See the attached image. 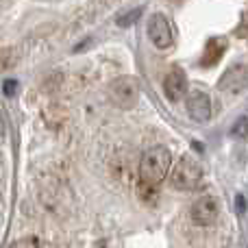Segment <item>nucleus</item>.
Here are the masks:
<instances>
[{
	"mask_svg": "<svg viewBox=\"0 0 248 248\" xmlns=\"http://www.w3.org/2000/svg\"><path fill=\"white\" fill-rule=\"evenodd\" d=\"M109 94H111V100L118 105V107L131 109V107H135L137 98H140V85H137L135 78L122 77V78H118V81L111 83Z\"/></svg>",
	"mask_w": 248,
	"mask_h": 248,
	"instance_id": "7ed1b4c3",
	"label": "nucleus"
},
{
	"mask_svg": "<svg viewBox=\"0 0 248 248\" xmlns=\"http://www.w3.org/2000/svg\"><path fill=\"white\" fill-rule=\"evenodd\" d=\"M148 37L150 42L155 44L157 48L166 50V48L172 46L174 42V35H172V26L168 22V17L163 13H153L148 20Z\"/></svg>",
	"mask_w": 248,
	"mask_h": 248,
	"instance_id": "20e7f679",
	"label": "nucleus"
},
{
	"mask_svg": "<svg viewBox=\"0 0 248 248\" xmlns=\"http://www.w3.org/2000/svg\"><path fill=\"white\" fill-rule=\"evenodd\" d=\"M172 170V153L166 146H153L144 153L140 161V181L146 187H155Z\"/></svg>",
	"mask_w": 248,
	"mask_h": 248,
	"instance_id": "f257e3e1",
	"label": "nucleus"
},
{
	"mask_svg": "<svg viewBox=\"0 0 248 248\" xmlns=\"http://www.w3.org/2000/svg\"><path fill=\"white\" fill-rule=\"evenodd\" d=\"M246 87H248V68L242 63L227 68L218 81V90L227 92V94H240Z\"/></svg>",
	"mask_w": 248,
	"mask_h": 248,
	"instance_id": "39448f33",
	"label": "nucleus"
},
{
	"mask_svg": "<svg viewBox=\"0 0 248 248\" xmlns=\"http://www.w3.org/2000/svg\"><path fill=\"white\" fill-rule=\"evenodd\" d=\"M140 16H141V11H140V9H135V11H131V13H128V16L120 17V20H118V24H120V26H131L133 22H135Z\"/></svg>",
	"mask_w": 248,
	"mask_h": 248,
	"instance_id": "9b49d317",
	"label": "nucleus"
},
{
	"mask_svg": "<svg viewBox=\"0 0 248 248\" xmlns=\"http://www.w3.org/2000/svg\"><path fill=\"white\" fill-rule=\"evenodd\" d=\"M11 248H42L35 240H17Z\"/></svg>",
	"mask_w": 248,
	"mask_h": 248,
	"instance_id": "f8f14e48",
	"label": "nucleus"
},
{
	"mask_svg": "<svg viewBox=\"0 0 248 248\" xmlns=\"http://www.w3.org/2000/svg\"><path fill=\"white\" fill-rule=\"evenodd\" d=\"M185 92H187V77L181 68H172L163 78V94L168 100L176 103L185 96Z\"/></svg>",
	"mask_w": 248,
	"mask_h": 248,
	"instance_id": "0eeeda50",
	"label": "nucleus"
},
{
	"mask_svg": "<svg viewBox=\"0 0 248 248\" xmlns=\"http://www.w3.org/2000/svg\"><path fill=\"white\" fill-rule=\"evenodd\" d=\"M224 50H227V39H224V37H211L209 42L205 44V52H202V65H207V68L216 65L220 59H222Z\"/></svg>",
	"mask_w": 248,
	"mask_h": 248,
	"instance_id": "1a4fd4ad",
	"label": "nucleus"
},
{
	"mask_svg": "<svg viewBox=\"0 0 248 248\" xmlns=\"http://www.w3.org/2000/svg\"><path fill=\"white\" fill-rule=\"evenodd\" d=\"M233 137H248V118H240L231 128Z\"/></svg>",
	"mask_w": 248,
	"mask_h": 248,
	"instance_id": "9d476101",
	"label": "nucleus"
},
{
	"mask_svg": "<svg viewBox=\"0 0 248 248\" xmlns=\"http://www.w3.org/2000/svg\"><path fill=\"white\" fill-rule=\"evenodd\" d=\"M218 214H220V205H218V198L214 196H202L198 198L196 202L192 205V220L198 224V227H209L218 220Z\"/></svg>",
	"mask_w": 248,
	"mask_h": 248,
	"instance_id": "423d86ee",
	"label": "nucleus"
},
{
	"mask_svg": "<svg viewBox=\"0 0 248 248\" xmlns=\"http://www.w3.org/2000/svg\"><path fill=\"white\" fill-rule=\"evenodd\" d=\"M187 113L192 120L196 122H207L211 118V98L207 92L194 90L187 96Z\"/></svg>",
	"mask_w": 248,
	"mask_h": 248,
	"instance_id": "6e6552de",
	"label": "nucleus"
},
{
	"mask_svg": "<svg viewBox=\"0 0 248 248\" xmlns=\"http://www.w3.org/2000/svg\"><path fill=\"white\" fill-rule=\"evenodd\" d=\"M201 179H202V166L198 163V159L192 157V155H183L170 172L172 187L181 189V192L194 189L198 183H201Z\"/></svg>",
	"mask_w": 248,
	"mask_h": 248,
	"instance_id": "f03ea898",
	"label": "nucleus"
},
{
	"mask_svg": "<svg viewBox=\"0 0 248 248\" xmlns=\"http://www.w3.org/2000/svg\"><path fill=\"white\" fill-rule=\"evenodd\" d=\"M13 90H16V83H13V81L4 83V92H7V94H9V96H11V94H13Z\"/></svg>",
	"mask_w": 248,
	"mask_h": 248,
	"instance_id": "ddd939ff",
	"label": "nucleus"
}]
</instances>
